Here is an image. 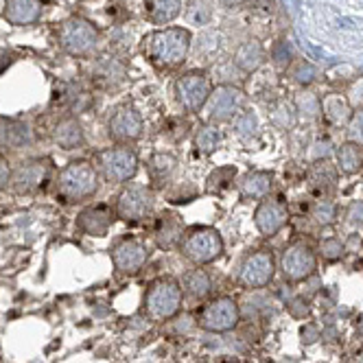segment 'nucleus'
<instances>
[{"label":"nucleus","mask_w":363,"mask_h":363,"mask_svg":"<svg viewBox=\"0 0 363 363\" xmlns=\"http://www.w3.org/2000/svg\"><path fill=\"white\" fill-rule=\"evenodd\" d=\"M193 46V35L182 27H164L143 38V55L158 68H175L184 64Z\"/></svg>","instance_id":"obj_1"},{"label":"nucleus","mask_w":363,"mask_h":363,"mask_svg":"<svg viewBox=\"0 0 363 363\" xmlns=\"http://www.w3.org/2000/svg\"><path fill=\"white\" fill-rule=\"evenodd\" d=\"M57 191L68 201L88 199L99 191V173L86 160H74L62 169Z\"/></svg>","instance_id":"obj_2"},{"label":"nucleus","mask_w":363,"mask_h":363,"mask_svg":"<svg viewBox=\"0 0 363 363\" xmlns=\"http://www.w3.org/2000/svg\"><path fill=\"white\" fill-rule=\"evenodd\" d=\"M60 46L68 55L84 57L90 55L99 44V29L86 18H68L60 29Z\"/></svg>","instance_id":"obj_3"},{"label":"nucleus","mask_w":363,"mask_h":363,"mask_svg":"<svg viewBox=\"0 0 363 363\" xmlns=\"http://www.w3.org/2000/svg\"><path fill=\"white\" fill-rule=\"evenodd\" d=\"M182 306V289L179 284L171 278L155 280L145 298V311L147 315L155 322L171 320Z\"/></svg>","instance_id":"obj_4"},{"label":"nucleus","mask_w":363,"mask_h":363,"mask_svg":"<svg viewBox=\"0 0 363 363\" xmlns=\"http://www.w3.org/2000/svg\"><path fill=\"white\" fill-rule=\"evenodd\" d=\"M173 92H175V99L182 108L189 112H199L211 99L213 82L206 70H191V72H184L182 77H177Z\"/></svg>","instance_id":"obj_5"},{"label":"nucleus","mask_w":363,"mask_h":363,"mask_svg":"<svg viewBox=\"0 0 363 363\" xmlns=\"http://www.w3.org/2000/svg\"><path fill=\"white\" fill-rule=\"evenodd\" d=\"M182 252L195 265L213 263L223 254V239L215 228H193L182 239Z\"/></svg>","instance_id":"obj_6"},{"label":"nucleus","mask_w":363,"mask_h":363,"mask_svg":"<svg viewBox=\"0 0 363 363\" xmlns=\"http://www.w3.org/2000/svg\"><path fill=\"white\" fill-rule=\"evenodd\" d=\"M99 169L108 182L121 184L138 173V155L129 147H110L99 153Z\"/></svg>","instance_id":"obj_7"},{"label":"nucleus","mask_w":363,"mask_h":363,"mask_svg":"<svg viewBox=\"0 0 363 363\" xmlns=\"http://www.w3.org/2000/svg\"><path fill=\"white\" fill-rule=\"evenodd\" d=\"M239 304L232 298H217L208 302L199 313V326L211 333H225L239 324Z\"/></svg>","instance_id":"obj_8"},{"label":"nucleus","mask_w":363,"mask_h":363,"mask_svg":"<svg viewBox=\"0 0 363 363\" xmlns=\"http://www.w3.org/2000/svg\"><path fill=\"white\" fill-rule=\"evenodd\" d=\"M245 106V94L235 86H219L211 92V99L206 103V116L211 123L230 121L239 116Z\"/></svg>","instance_id":"obj_9"},{"label":"nucleus","mask_w":363,"mask_h":363,"mask_svg":"<svg viewBox=\"0 0 363 363\" xmlns=\"http://www.w3.org/2000/svg\"><path fill=\"white\" fill-rule=\"evenodd\" d=\"M153 211V193L147 186H129L121 193L116 213L125 221H143Z\"/></svg>","instance_id":"obj_10"},{"label":"nucleus","mask_w":363,"mask_h":363,"mask_svg":"<svg viewBox=\"0 0 363 363\" xmlns=\"http://www.w3.org/2000/svg\"><path fill=\"white\" fill-rule=\"evenodd\" d=\"M280 267H282V274L289 280H306L308 276L315 274L318 261H315V254L311 252L308 245L294 243L284 250Z\"/></svg>","instance_id":"obj_11"},{"label":"nucleus","mask_w":363,"mask_h":363,"mask_svg":"<svg viewBox=\"0 0 363 363\" xmlns=\"http://www.w3.org/2000/svg\"><path fill=\"white\" fill-rule=\"evenodd\" d=\"M274 272H276V265H274L272 254L269 252H254L245 258L241 274H239V280L247 289H261L272 282Z\"/></svg>","instance_id":"obj_12"},{"label":"nucleus","mask_w":363,"mask_h":363,"mask_svg":"<svg viewBox=\"0 0 363 363\" xmlns=\"http://www.w3.org/2000/svg\"><path fill=\"white\" fill-rule=\"evenodd\" d=\"M143 116L132 106H121L108 121V132L118 143H134L143 136Z\"/></svg>","instance_id":"obj_13"},{"label":"nucleus","mask_w":363,"mask_h":363,"mask_svg":"<svg viewBox=\"0 0 363 363\" xmlns=\"http://www.w3.org/2000/svg\"><path fill=\"white\" fill-rule=\"evenodd\" d=\"M112 263L123 274H134L147 263V247L138 239H123L112 250Z\"/></svg>","instance_id":"obj_14"},{"label":"nucleus","mask_w":363,"mask_h":363,"mask_svg":"<svg viewBox=\"0 0 363 363\" xmlns=\"http://www.w3.org/2000/svg\"><path fill=\"white\" fill-rule=\"evenodd\" d=\"M48 173H50V164L48 160H27V162H22L11 182H13V189L18 193H33L38 191L40 186H44V182L48 179Z\"/></svg>","instance_id":"obj_15"},{"label":"nucleus","mask_w":363,"mask_h":363,"mask_svg":"<svg viewBox=\"0 0 363 363\" xmlns=\"http://www.w3.org/2000/svg\"><path fill=\"white\" fill-rule=\"evenodd\" d=\"M44 0H5L3 18L13 27H31L42 18Z\"/></svg>","instance_id":"obj_16"},{"label":"nucleus","mask_w":363,"mask_h":363,"mask_svg":"<svg viewBox=\"0 0 363 363\" xmlns=\"http://www.w3.org/2000/svg\"><path fill=\"white\" fill-rule=\"evenodd\" d=\"M254 223L265 237H274L287 223V208L276 199H265L254 213Z\"/></svg>","instance_id":"obj_17"},{"label":"nucleus","mask_w":363,"mask_h":363,"mask_svg":"<svg viewBox=\"0 0 363 363\" xmlns=\"http://www.w3.org/2000/svg\"><path fill=\"white\" fill-rule=\"evenodd\" d=\"M77 225L90 237H106L112 225V213L106 208V206H92V208H86L79 215Z\"/></svg>","instance_id":"obj_18"},{"label":"nucleus","mask_w":363,"mask_h":363,"mask_svg":"<svg viewBox=\"0 0 363 363\" xmlns=\"http://www.w3.org/2000/svg\"><path fill=\"white\" fill-rule=\"evenodd\" d=\"M53 140H55V145H60V147L66 149V151L84 147L86 134H84L82 123L77 121L74 116L62 118V121L55 125V129H53Z\"/></svg>","instance_id":"obj_19"},{"label":"nucleus","mask_w":363,"mask_h":363,"mask_svg":"<svg viewBox=\"0 0 363 363\" xmlns=\"http://www.w3.org/2000/svg\"><path fill=\"white\" fill-rule=\"evenodd\" d=\"M182 13V0H145V16L151 24H171Z\"/></svg>","instance_id":"obj_20"},{"label":"nucleus","mask_w":363,"mask_h":363,"mask_svg":"<svg viewBox=\"0 0 363 363\" xmlns=\"http://www.w3.org/2000/svg\"><path fill=\"white\" fill-rule=\"evenodd\" d=\"M265 60V50L263 46L258 44V42H243L239 48H237V53H235V64L241 72H254L261 68Z\"/></svg>","instance_id":"obj_21"},{"label":"nucleus","mask_w":363,"mask_h":363,"mask_svg":"<svg viewBox=\"0 0 363 363\" xmlns=\"http://www.w3.org/2000/svg\"><path fill=\"white\" fill-rule=\"evenodd\" d=\"M269 189H272V175L265 173V171L247 173L241 179V193H243V197H250V199L265 197L269 193Z\"/></svg>","instance_id":"obj_22"},{"label":"nucleus","mask_w":363,"mask_h":363,"mask_svg":"<svg viewBox=\"0 0 363 363\" xmlns=\"http://www.w3.org/2000/svg\"><path fill=\"white\" fill-rule=\"evenodd\" d=\"M155 241L160 247H173L177 241H182V223L175 215H164L155 228Z\"/></svg>","instance_id":"obj_23"},{"label":"nucleus","mask_w":363,"mask_h":363,"mask_svg":"<svg viewBox=\"0 0 363 363\" xmlns=\"http://www.w3.org/2000/svg\"><path fill=\"white\" fill-rule=\"evenodd\" d=\"M322 112L333 125H346L352 118L348 101L340 99L337 94H330L322 101Z\"/></svg>","instance_id":"obj_24"},{"label":"nucleus","mask_w":363,"mask_h":363,"mask_svg":"<svg viewBox=\"0 0 363 363\" xmlns=\"http://www.w3.org/2000/svg\"><path fill=\"white\" fill-rule=\"evenodd\" d=\"M33 136L31 129L27 125L20 123H7L3 129H0V145H9L11 149H20L24 145H31Z\"/></svg>","instance_id":"obj_25"},{"label":"nucleus","mask_w":363,"mask_h":363,"mask_svg":"<svg viewBox=\"0 0 363 363\" xmlns=\"http://www.w3.org/2000/svg\"><path fill=\"white\" fill-rule=\"evenodd\" d=\"M337 162L344 173H357L363 167V147L354 140L342 145L340 153H337Z\"/></svg>","instance_id":"obj_26"},{"label":"nucleus","mask_w":363,"mask_h":363,"mask_svg":"<svg viewBox=\"0 0 363 363\" xmlns=\"http://www.w3.org/2000/svg\"><path fill=\"white\" fill-rule=\"evenodd\" d=\"M221 145V132L215 125H203L195 134V147L199 153H213Z\"/></svg>","instance_id":"obj_27"},{"label":"nucleus","mask_w":363,"mask_h":363,"mask_svg":"<svg viewBox=\"0 0 363 363\" xmlns=\"http://www.w3.org/2000/svg\"><path fill=\"white\" fill-rule=\"evenodd\" d=\"M175 171V158L169 153H155L149 162V175L153 182H164Z\"/></svg>","instance_id":"obj_28"},{"label":"nucleus","mask_w":363,"mask_h":363,"mask_svg":"<svg viewBox=\"0 0 363 363\" xmlns=\"http://www.w3.org/2000/svg\"><path fill=\"white\" fill-rule=\"evenodd\" d=\"M184 287H186V294L193 296V298H206L211 294V278L203 269H195L186 276L184 280Z\"/></svg>","instance_id":"obj_29"},{"label":"nucleus","mask_w":363,"mask_h":363,"mask_svg":"<svg viewBox=\"0 0 363 363\" xmlns=\"http://www.w3.org/2000/svg\"><path fill=\"white\" fill-rule=\"evenodd\" d=\"M296 106H298V112L302 116H306V118H313V116H318L322 112V103H320V99L313 92H302V94H298Z\"/></svg>","instance_id":"obj_30"},{"label":"nucleus","mask_w":363,"mask_h":363,"mask_svg":"<svg viewBox=\"0 0 363 363\" xmlns=\"http://www.w3.org/2000/svg\"><path fill=\"white\" fill-rule=\"evenodd\" d=\"M96 74H99V79H108V84L112 82H123V77H125V68L112 60H106V62H101L96 66Z\"/></svg>","instance_id":"obj_31"},{"label":"nucleus","mask_w":363,"mask_h":363,"mask_svg":"<svg viewBox=\"0 0 363 363\" xmlns=\"http://www.w3.org/2000/svg\"><path fill=\"white\" fill-rule=\"evenodd\" d=\"M291 77H294V82H298L300 86H308L318 79V68L308 62H298L291 70Z\"/></svg>","instance_id":"obj_32"},{"label":"nucleus","mask_w":363,"mask_h":363,"mask_svg":"<svg viewBox=\"0 0 363 363\" xmlns=\"http://www.w3.org/2000/svg\"><path fill=\"white\" fill-rule=\"evenodd\" d=\"M186 16H189V20L193 24H206V22L211 20V7L206 5L203 0H193L189 11H186Z\"/></svg>","instance_id":"obj_33"},{"label":"nucleus","mask_w":363,"mask_h":363,"mask_svg":"<svg viewBox=\"0 0 363 363\" xmlns=\"http://www.w3.org/2000/svg\"><path fill=\"white\" fill-rule=\"evenodd\" d=\"M320 250H322V256L328 258V261H337V258H342L344 252H346V247H344V243L340 239H326L320 245Z\"/></svg>","instance_id":"obj_34"},{"label":"nucleus","mask_w":363,"mask_h":363,"mask_svg":"<svg viewBox=\"0 0 363 363\" xmlns=\"http://www.w3.org/2000/svg\"><path fill=\"white\" fill-rule=\"evenodd\" d=\"M256 127H258V123H256V116L252 112H241L237 116V132L239 134H254Z\"/></svg>","instance_id":"obj_35"},{"label":"nucleus","mask_w":363,"mask_h":363,"mask_svg":"<svg viewBox=\"0 0 363 363\" xmlns=\"http://www.w3.org/2000/svg\"><path fill=\"white\" fill-rule=\"evenodd\" d=\"M335 217H337V211H335V206H333V203H322V206H318L315 219H318L322 225L333 223V221H335Z\"/></svg>","instance_id":"obj_36"},{"label":"nucleus","mask_w":363,"mask_h":363,"mask_svg":"<svg viewBox=\"0 0 363 363\" xmlns=\"http://www.w3.org/2000/svg\"><path fill=\"white\" fill-rule=\"evenodd\" d=\"M274 62L276 64H280V66H284V64H289L291 62V48L287 46V42H280V44H276L274 46Z\"/></svg>","instance_id":"obj_37"},{"label":"nucleus","mask_w":363,"mask_h":363,"mask_svg":"<svg viewBox=\"0 0 363 363\" xmlns=\"http://www.w3.org/2000/svg\"><path fill=\"white\" fill-rule=\"evenodd\" d=\"M350 138L357 140L359 145L363 143V112H357L350 118Z\"/></svg>","instance_id":"obj_38"},{"label":"nucleus","mask_w":363,"mask_h":363,"mask_svg":"<svg viewBox=\"0 0 363 363\" xmlns=\"http://www.w3.org/2000/svg\"><path fill=\"white\" fill-rule=\"evenodd\" d=\"M11 177H13V173H11V164H9V160H7V158H3V155H0V191H3V189L9 184Z\"/></svg>","instance_id":"obj_39"},{"label":"nucleus","mask_w":363,"mask_h":363,"mask_svg":"<svg viewBox=\"0 0 363 363\" xmlns=\"http://www.w3.org/2000/svg\"><path fill=\"white\" fill-rule=\"evenodd\" d=\"M350 99H352V103H363V79H359L350 88Z\"/></svg>","instance_id":"obj_40"},{"label":"nucleus","mask_w":363,"mask_h":363,"mask_svg":"<svg viewBox=\"0 0 363 363\" xmlns=\"http://www.w3.org/2000/svg\"><path fill=\"white\" fill-rule=\"evenodd\" d=\"M350 221L352 223H361L363 221V203H352V208H350Z\"/></svg>","instance_id":"obj_41"},{"label":"nucleus","mask_w":363,"mask_h":363,"mask_svg":"<svg viewBox=\"0 0 363 363\" xmlns=\"http://www.w3.org/2000/svg\"><path fill=\"white\" fill-rule=\"evenodd\" d=\"M308 337V340L306 342H315L318 340V330L313 328V326H306V328H302V337Z\"/></svg>","instance_id":"obj_42"},{"label":"nucleus","mask_w":363,"mask_h":363,"mask_svg":"<svg viewBox=\"0 0 363 363\" xmlns=\"http://www.w3.org/2000/svg\"><path fill=\"white\" fill-rule=\"evenodd\" d=\"M223 5H237V3H241V0H221Z\"/></svg>","instance_id":"obj_43"}]
</instances>
